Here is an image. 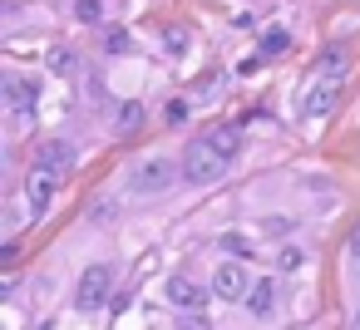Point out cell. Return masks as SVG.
Here are the masks:
<instances>
[{
    "label": "cell",
    "mask_w": 360,
    "mask_h": 330,
    "mask_svg": "<svg viewBox=\"0 0 360 330\" xmlns=\"http://www.w3.org/2000/svg\"><path fill=\"white\" fill-rule=\"evenodd\" d=\"M237 148H242V128H237V124L207 128L202 138L188 143V153H183V178H188V183H217V178L227 173V163L237 158Z\"/></svg>",
    "instance_id": "1"
},
{
    "label": "cell",
    "mask_w": 360,
    "mask_h": 330,
    "mask_svg": "<svg viewBox=\"0 0 360 330\" xmlns=\"http://www.w3.org/2000/svg\"><path fill=\"white\" fill-rule=\"evenodd\" d=\"M0 99H6V109H11L15 124H25V119L35 114L40 89H35V79H25V74H6V79H0Z\"/></svg>",
    "instance_id": "2"
},
{
    "label": "cell",
    "mask_w": 360,
    "mask_h": 330,
    "mask_svg": "<svg viewBox=\"0 0 360 330\" xmlns=\"http://www.w3.org/2000/svg\"><path fill=\"white\" fill-rule=\"evenodd\" d=\"M109 286H114V271H109L104 261H94V266L79 276V296H75V305H79V310H99V305L109 301Z\"/></svg>",
    "instance_id": "3"
},
{
    "label": "cell",
    "mask_w": 360,
    "mask_h": 330,
    "mask_svg": "<svg viewBox=\"0 0 360 330\" xmlns=\"http://www.w3.org/2000/svg\"><path fill=\"white\" fill-rule=\"evenodd\" d=\"M212 291H217L222 301H247V296H252V276H247V266H242V261H222L217 276H212Z\"/></svg>",
    "instance_id": "4"
},
{
    "label": "cell",
    "mask_w": 360,
    "mask_h": 330,
    "mask_svg": "<svg viewBox=\"0 0 360 330\" xmlns=\"http://www.w3.org/2000/svg\"><path fill=\"white\" fill-rule=\"evenodd\" d=\"M35 163H40V168H50L55 178H65V183H70V173H75V148H70L65 138H50V143H40Z\"/></svg>",
    "instance_id": "5"
},
{
    "label": "cell",
    "mask_w": 360,
    "mask_h": 330,
    "mask_svg": "<svg viewBox=\"0 0 360 330\" xmlns=\"http://www.w3.org/2000/svg\"><path fill=\"white\" fill-rule=\"evenodd\" d=\"M55 187H65V178H55L50 168H40V163H35V168H30V178H25V197L35 202V212H45V207H50Z\"/></svg>",
    "instance_id": "6"
},
{
    "label": "cell",
    "mask_w": 360,
    "mask_h": 330,
    "mask_svg": "<svg viewBox=\"0 0 360 330\" xmlns=\"http://www.w3.org/2000/svg\"><path fill=\"white\" fill-rule=\"evenodd\" d=\"M335 99H340V79H316V89L306 94L301 114H306V119H321V114H330V109H335Z\"/></svg>",
    "instance_id": "7"
},
{
    "label": "cell",
    "mask_w": 360,
    "mask_h": 330,
    "mask_svg": "<svg viewBox=\"0 0 360 330\" xmlns=\"http://www.w3.org/2000/svg\"><path fill=\"white\" fill-rule=\"evenodd\" d=\"M168 301H173L178 310H202L207 291H202L193 276H168Z\"/></svg>",
    "instance_id": "8"
},
{
    "label": "cell",
    "mask_w": 360,
    "mask_h": 330,
    "mask_svg": "<svg viewBox=\"0 0 360 330\" xmlns=\"http://www.w3.org/2000/svg\"><path fill=\"white\" fill-rule=\"evenodd\" d=\"M168 183H173V163H168V158H148V163L139 168V183H134V187H139V192H163Z\"/></svg>",
    "instance_id": "9"
},
{
    "label": "cell",
    "mask_w": 360,
    "mask_h": 330,
    "mask_svg": "<svg viewBox=\"0 0 360 330\" xmlns=\"http://www.w3.org/2000/svg\"><path fill=\"white\" fill-rule=\"evenodd\" d=\"M345 74H350V50L345 45H330L316 60V79H345Z\"/></svg>",
    "instance_id": "10"
},
{
    "label": "cell",
    "mask_w": 360,
    "mask_h": 330,
    "mask_svg": "<svg viewBox=\"0 0 360 330\" xmlns=\"http://www.w3.org/2000/svg\"><path fill=\"white\" fill-rule=\"evenodd\" d=\"M247 305H252V315H271V305H276V281H257L252 296H247Z\"/></svg>",
    "instance_id": "11"
},
{
    "label": "cell",
    "mask_w": 360,
    "mask_h": 330,
    "mask_svg": "<svg viewBox=\"0 0 360 330\" xmlns=\"http://www.w3.org/2000/svg\"><path fill=\"white\" fill-rule=\"evenodd\" d=\"M75 15H79L84 25H99V20H104V6H99V0H75Z\"/></svg>",
    "instance_id": "12"
},
{
    "label": "cell",
    "mask_w": 360,
    "mask_h": 330,
    "mask_svg": "<svg viewBox=\"0 0 360 330\" xmlns=\"http://www.w3.org/2000/svg\"><path fill=\"white\" fill-rule=\"evenodd\" d=\"M286 45H291V35H286V30H266V35H262V55H281Z\"/></svg>",
    "instance_id": "13"
},
{
    "label": "cell",
    "mask_w": 360,
    "mask_h": 330,
    "mask_svg": "<svg viewBox=\"0 0 360 330\" xmlns=\"http://www.w3.org/2000/svg\"><path fill=\"white\" fill-rule=\"evenodd\" d=\"M281 266L296 271V266H301V246H281Z\"/></svg>",
    "instance_id": "14"
},
{
    "label": "cell",
    "mask_w": 360,
    "mask_h": 330,
    "mask_svg": "<svg viewBox=\"0 0 360 330\" xmlns=\"http://www.w3.org/2000/svg\"><path fill=\"white\" fill-rule=\"evenodd\" d=\"M104 45L119 55V50H129V35H124V30H109V40H104Z\"/></svg>",
    "instance_id": "15"
},
{
    "label": "cell",
    "mask_w": 360,
    "mask_h": 330,
    "mask_svg": "<svg viewBox=\"0 0 360 330\" xmlns=\"http://www.w3.org/2000/svg\"><path fill=\"white\" fill-rule=\"evenodd\" d=\"M183 45H188V30L173 25V30H168V50H183Z\"/></svg>",
    "instance_id": "16"
},
{
    "label": "cell",
    "mask_w": 360,
    "mask_h": 330,
    "mask_svg": "<svg viewBox=\"0 0 360 330\" xmlns=\"http://www.w3.org/2000/svg\"><path fill=\"white\" fill-rule=\"evenodd\" d=\"M50 65H55V74H70V70H75V65H70V55H65V50H55V60H50Z\"/></svg>",
    "instance_id": "17"
},
{
    "label": "cell",
    "mask_w": 360,
    "mask_h": 330,
    "mask_svg": "<svg viewBox=\"0 0 360 330\" xmlns=\"http://www.w3.org/2000/svg\"><path fill=\"white\" fill-rule=\"evenodd\" d=\"M139 119H143V114H139V104H129V109H124V119H119V124H124V128H134V124H139Z\"/></svg>",
    "instance_id": "18"
},
{
    "label": "cell",
    "mask_w": 360,
    "mask_h": 330,
    "mask_svg": "<svg viewBox=\"0 0 360 330\" xmlns=\"http://www.w3.org/2000/svg\"><path fill=\"white\" fill-rule=\"evenodd\" d=\"M350 256H360V222H355V232H350Z\"/></svg>",
    "instance_id": "19"
},
{
    "label": "cell",
    "mask_w": 360,
    "mask_h": 330,
    "mask_svg": "<svg viewBox=\"0 0 360 330\" xmlns=\"http://www.w3.org/2000/svg\"><path fill=\"white\" fill-rule=\"evenodd\" d=\"M183 330H207V320H188V325H183Z\"/></svg>",
    "instance_id": "20"
},
{
    "label": "cell",
    "mask_w": 360,
    "mask_h": 330,
    "mask_svg": "<svg viewBox=\"0 0 360 330\" xmlns=\"http://www.w3.org/2000/svg\"><path fill=\"white\" fill-rule=\"evenodd\" d=\"M355 330H360V315H355Z\"/></svg>",
    "instance_id": "21"
}]
</instances>
